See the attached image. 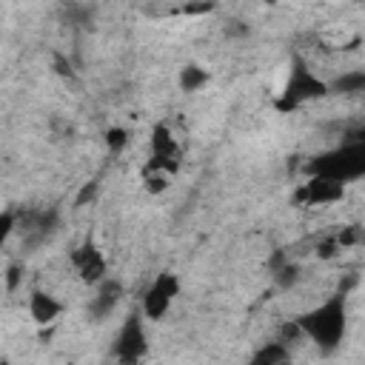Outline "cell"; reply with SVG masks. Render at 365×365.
<instances>
[{"mask_svg": "<svg viewBox=\"0 0 365 365\" xmlns=\"http://www.w3.org/2000/svg\"><path fill=\"white\" fill-rule=\"evenodd\" d=\"M308 174L331 177L342 185L362 180L365 177V140H342L339 145L314 154L305 163V177Z\"/></svg>", "mask_w": 365, "mask_h": 365, "instance_id": "obj_3", "label": "cell"}, {"mask_svg": "<svg viewBox=\"0 0 365 365\" xmlns=\"http://www.w3.org/2000/svg\"><path fill=\"white\" fill-rule=\"evenodd\" d=\"M217 9V0H197V3H185L182 9H180V14H211Z\"/></svg>", "mask_w": 365, "mask_h": 365, "instance_id": "obj_25", "label": "cell"}, {"mask_svg": "<svg viewBox=\"0 0 365 365\" xmlns=\"http://www.w3.org/2000/svg\"><path fill=\"white\" fill-rule=\"evenodd\" d=\"M148 148H151V154H163V157H180L177 137H174V131H171V125H168L165 120H160V123H154V125H151Z\"/></svg>", "mask_w": 365, "mask_h": 365, "instance_id": "obj_11", "label": "cell"}, {"mask_svg": "<svg viewBox=\"0 0 365 365\" xmlns=\"http://www.w3.org/2000/svg\"><path fill=\"white\" fill-rule=\"evenodd\" d=\"M317 257L319 259H334L339 251H342V245H339V240H336V231H331V234H322L319 240H317Z\"/></svg>", "mask_w": 365, "mask_h": 365, "instance_id": "obj_18", "label": "cell"}, {"mask_svg": "<svg viewBox=\"0 0 365 365\" xmlns=\"http://www.w3.org/2000/svg\"><path fill=\"white\" fill-rule=\"evenodd\" d=\"M51 68H54V74H60V77H66V80H71V77H74V66H71V60H68V57H63L60 51H54V54H51Z\"/></svg>", "mask_w": 365, "mask_h": 365, "instance_id": "obj_23", "label": "cell"}, {"mask_svg": "<svg viewBox=\"0 0 365 365\" xmlns=\"http://www.w3.org/2000/svg\"><path fill=\"white\" fill-rule=\"evenodd\" d=\"M208 80H211V74H208L202 66H197V63L182 66V68H180V77H177V83H180V88H182L185 94L200 91V88H202Z\"/></svg>", "mask_w": 365, "mask_h": 365, "instance_id": "obj_14", "label": "cell"}, {"mask_svg": "<svg viewBox=\"0 0 365 365\" xmlns=\"http://www.w3.org/2000/svg\"><path fill=\"white\" fill-rule=\"evenodd\" d=\"M14 231H17V208H6L0 214V240H6Z\"/></svg>", "mask_w": 365, "mask_h": 365, "instance_id": "obj_24", "label": "cell"}, {"mask_svg": "<svg viewBox=\"0 0 365 365\" xmlns=\"http://www.w3.org/2000/svg\"><path fill=\"white\" fill-rule=\"evenodd\" d=\"M97 191H100V180H88V182H83V188H80L77 197H74V208H83V205L94 202Z\"/></svg>", "mask_w": 365, "mask_h": 365, "instance_id": "obj_21", "label": "cell"}, {"mask_svg": "<svg viewBox=\"0 0 365 365\" xmlns=\"http://www.w3.org/2000/svg\"><path fill=\"white\" fill-rule=\"evenodd\" d=\"M299 274H302V268L297 265V262H291V259H285L271 277H274V285L279 288V291H288V288H294L297 282H299Z\"/></svg>", "mask_w": 365, "mask_h": 365, "instance_id": "obj_16", "label": "cell"}, {"mask_svg": "<svg viewBox=\"0 0 365 365\" xmlns=\"http://www.w3.org/2000/svg\"><path fill=\"white\" fill-rule=\"evenodd\" d=\"M148 354V336H145V314L143 308H131L114 336L111 345V359L123 362V365H134L140 359H145Z\"/></svg>", "mask_w": 365, "mask_h": 365, "instance_id": "obj_4", "label": "cell"}, {"mask_svg": "<svg viewBox=\"0 0 365 365\" xmlns=\"http://www.w3.org/2000/svg\"><path fill=\"white\" fill-rule=\"evenodd\" d=\"M60 228V211L54 205L48 208H17V231L23 237V248L34 251L43 242H48Z\"/></svg>", "mask_w": 365, "mask_h": 365, "instance_id": "obj_5", "label": "cell"}, {"mask_svg": "<svg viewBox=\"0 0 365 365\" xmlns=\"http://www.w3.org/2000/svg\"><path fill=\"white\" fill-rule=\"evenodd\" d=\"M180 168H182V160H180V157H163V154H151V157L145 160V165L140 168V174H154V171H160V174L174 177Z\"/></svg>", "mask_w": 365, "mask_h": 365, "instance_id": "obj_15", "label": "cell"}, {"mask_svg": "<svg viewBox=\"0 0 365 365\" xmlns=\"http://www.w3.org/2000/svg\"><path fill=\"white\" fill-rule=\"evenodd\" d=\"M354 3H365V0H354Z\"/></svg>", "mask_w": 365, "mask_h": 365, "instance_id": "obj_28", "label": "cell"}, {"mask_svg": "<svg viewBox=\"0 0 365 365\" xmlns=\"http://www.w3.org/2000/svg\"><path fill=\"white\" fill-rule=\"evenodd\" d=\"M180 288H182V285H180V277H177L174 271H163V274H157V277L151 279V285L145 288L143 302H140L145 319L160 322V319L168 314L171 302L180 297Z\"/></svg>", "mask_w": 365, "mask_h": 365, "instance_id": "obj_6", "label": "cell"}, {"mask_svg": "<svg viewBox=\"0 0 365 365\" xmlns=\"http://www.w3.org/2000/svg\"><path fill=\"white\" fill-rule=\"evenodd\" d=\"M123 282L120 279H111V277H106L103 282H97L94 285V297H91V302H88V319L91 322H103L106 317H111L114 314V308L120 305V299H123Z\"/></svg>", "mask_w": 365, "mask_h": 365, "instance_id": "obj_9", "label": "cell"}, {"mask_svg": "<svg viewBox=\"0 0 365 365\" xmlns=\"http://www.w3.org/2000/svg\"><path fill=\"white\" fill-rule=\"evenodd\" d=\"M66 14H68V20H71V26H88V20H91V14H88V9H86V6H77V3H71Z\"/></svg>", "mask_w": 365, "mask_h": 365, "instance_id": "obj_26", "label": "cell"}, {"mask_svg": "<svg viewBox=\"0 0 365 365\" xmlns=\"http://www.w3.org/2000/svg\"><path fill=\"white\" fill-rule=\"evenodd\" d=\"M103 140H106V148H108V154H123L125 151V145H128V131L123 128V125H111V128H106V134H103Z\"/></svg>", "mask_w": 365, "mask_h": 365, "instance_id": "obj_17", "label": "cell"}, {"mask_svg": "<svg viewBox=\"0 0 365 365\" xmlns=\"http://www.w3.org/2000/svg\"><path fill=\"white\" fill-rule=\"evenodd\" d=\"M345 197V185L331 180V177H319V174H308L305 182H299L291 194V202L299 208H314V205H334Z\"/></svg>", "mask_w": 365, "mask_h": 365, "instance_id": "obj_7", "label": "cell"}, {"mask_svg": "<svg viewBox=\"0 0 365 365\" xmlns=\"http://www.w3.org/2000/svg\"><path fill=\"white\" fill-rule=\"evenodd\" d=\"M23 274H26V265L23 262H9L6 265V274H3V285H6V294H14L23 282Z\"/></svg>", "mask_w": 365, "mask_h": 365, "instance_id": "obj_20", "label": "cell"}, {"mask_svg": "<svg viewBox=\"0 0 365 365\" xmlns=\"http://www.w3.org/2000/svg\"><path fill=\"white\" fill-rule=\"evenodd\" d=\"M305 336V331H302V325L297 322V317L294 319H285L279 328H277V339H282L285 345H294V342H299Z\"/></svg>", "mask_w": 365, "mask_h": 365, "instance_id": "obj_19", "label": "cell"}, {"mask_svg": "<svg viewBox=\"0 0 365 365\" xmlns=\"http://www.w3.org/2000/svg\"><path fill=\"white\" fill-rule=\"evenodd\" d=\"M251 29L242 23V20H228L225 23V37H245Z\"/></svg>", "mask_w": 365, "mask_h": 365, "instance_id": "obj_27", "label": "cell"}, {"mask_svg": "<svg viewBox=\"0 0 365 365\" xmlns=\"http://www.w3.org/2000/svg\"><path fill=\"white\" fill-rule=\"evenodd\" d=\"M143 182H145V191H148V194H163V191L168 188V174H160V171L143 174Z\"/></svg>", "mask_w": 365, "mask_h": 365, "instance_id": "obj_22", "label": "cell"}, {"mask_svg": "<svg viewBox=\"0 0 365 365\" xmlns=\"http://www.w3.org/2000/svg\"><path fill=\"white\" fill-rule=\"evenodd\" d=\"M297 322L302 325L305 336L322 351V354H334L348 331V291H334L328 299H322L319 305L297 314Z\"/></svg>", "mask_w": 365, "mask_h": 365, "instance_id": "obj_1", "label": "cell"}, {"mask_svg": "<svg viewBox=\"0 0 365 365\" xmlns=\"http://www.w3.org/2000/svg\"><path fill=\"white\" fill-rule=\"evenodd\" d=\"M328 88L331 94H345V97L365 94V68H351V71L336 74L334 80H328Z\"/></svg>", "mask_w": 365, "mask_h": 365, "instance_id": "obj_12", "label": "cell"}, {"mask_svg": "<svg viewBox=\"0 0 365 365\" xmlns=\"http://www.w3.org/2000/svg\"><path fill=\"white\" fill-rule=\"evenodd\" d=\"M68 262H71V268L83 285H97L108 277V262H106V257H103V251L91 234L68 254Z\"/></svg>", "mask_w": 365, "mask_h": 365, "instance_id": "obj_8", "label": "cell"}, {"mask_svg": "<svg viewBox=\"0 0 365 365\" xmlns=\"http://www.w3.org/2000/svg\"><path fill=\"white\" fill-rule=\"evenodd\" d=\"M60 314H63V302L57 297H51L43 288H34L31 291V297H29V317L37 325H51V322H57Z\"/></svg>", "mask_w": 365, "mask_h": 365, "instance_id": "obj_10", "label": "cell"}, {"mask_svg": "<svg viewBox=\"0 0 365 365\" xmlns=\"http://www.w3.org/2000/svg\"><path fill=\"white\" fill-rule=\"evenodd\" d=\"M291 359V345H285L282 339H271V342H262L254 354H251V362L257 365H282Z\"/></svg>", "mask_w": 365, "mask_h": 365, "instance_id": "obj_13", "label": "cell"}, {"mask_svg": "<svg viewBox=\"0 0 365 365\" xmlns=\"http://www.w3.org/2000/svg\"><path fill=\"white\" fill-rule=\"evenodd\" d=\"M328 94H331L328 80H322V77L308 66V60H305L299 51H294V54H291V66H288V77H285V83H282V91H279V97L274 100V111H279V114H294V111H299L305 103L322 100V97H328Z\"/></svg>", "mask_w": 365, "mask_h": 365, "instance_id": "obj_2", "label": "cell"}]
</instances>
